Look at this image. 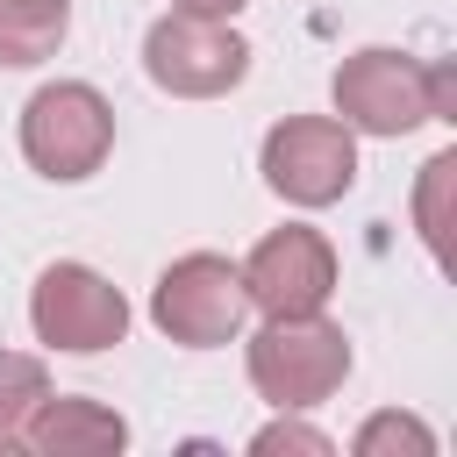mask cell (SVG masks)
Wrapping results in <instances>:
<instances>
[{
  "label": "cell",
  "mask_w": 457,
  "mask_h": 457,
  "mask_svg": "<svg viewBox=\"0 0 457 457\" xmlns=\"http://www.w3.org/2000/svg\"><path fill=\"white\" fill-rule=\"evenodd\" d=\"M250 386L293 414V407H321L343 378H350V336L321 314H264V328L250 336Z\"/></svg>",
  "instance_id": "obj_1"
},
{
  "label": "cell",
  "mask_w": 457,
  "mask_h": 457,
  "mask_svg": "<svg viewBox=\"0 0 457 457\" xmlns=\"http://www.w3.org/2000/svg\"><path fill=\"white\" fill-rule=\"evenodd\" d=\"M114 150V107L86 79H57L21 107V157L43 179H93Z\"/></svg>",
  "instance_id": "obj_2"
},
{
  "label": "cell",
  "mask_w": 457,
  "mask_h": 457,
  "mask_svg": "<svg viewBox=\"0 0 457 457\" xmlns=\"http://www.w3.org/2000/svg\"><path fill=\"white\" fill-rule=\"evenodd\" d=\"M143 71H150V86H164V93H179V100H214V93L243 86L250 43H243L228 21H214V14L171 7V14L150 21V36H143Z\"/></svg>",
  "instance_id": "obj_3"
},
{
  "label": "cell",
  "mask_w": 457,
  "mask_h": 457,
  "mask_svg": "<svg viewBox=\"0 0 457 457\" xmlns=\"http://www.w3.org/2000/svg\"><path fill=\"white\" fill-rule=\"evenodd\" d=\"M243 314H250V293H243V271L214 250H193L179 264H164L157 293H150V321L186 343V350H214V343H236L243 336Z\"/></svg>",
  "instance_id": "obj_4"
},
{
  "label": "cell",
  "mask_w": 457,
  "mask_h": 457,
  "mask_svg": "<svg viewBox=\"0 0 457 457\" xmlns=\"http://www.w3.org/2000/svg\"><path fill=\"white\" fill-rule=\"evenodd\" d=\"M428 79H436V64H421L407 50H357L336 64V114H343V129H364V136H407V129L436 121Z\"/></svg>",
  "instance_id": "obj_5"
},
{
  "label": "cell",
  "mask_w": 457,
  "mask_h": 457,
  "mask_svg": "<svg viewBox=\"0 0 457 457\" xmlns=\"http://www.w3.org/2000/svg\"><path fill=\"white\" fill-rule=\"evenodd\" d=\"M264 186L293 207H328L357 186V143L336 114H293L264 136Z\"/></svg>",
  "instance_id": "obj_6"
},
{
  "label": "cell",
  "mask_w": 457,
  "mask_h": 457,
  "mask_svg": "<svg viewBox=\"0 0 457 457\" xmlns=\"http://www.w3.org/2000/svg\"><path fill=\"white\" fill-rule=\"evenodd\" d=\"M29 321H36V343L93 357V350L129 336V300L93 264H50L36 278V293H29Z\"/></svg>",
  "instance_id": "obj_7"
},
{
  "label": "cell",
  "mask_w": 457,
  "mask_h": 457,
  "mask_svg": "<svg viewBox=\"0 0 457 457\" xmlns=\"http://www.w3.org/2000/svg\"><path fill=\"white\" fill-rule=\"evenodd\" d=\"M236 271H243V293L257 314H321L336 293V250L321 228H300V221L271 228Z\"/></svg>",
  "instance_id": "obj_8"
},
{
  "label": "cell",
  "mask_w": 457,
  "mask_h": 457,
  "mask_svg": "<svg viewBox=\"0 0 457 457\" xmlns=\"http://www.w3.org/2000/svg\"><path fill=\"white\" fill-rule=\"evenodd\" d=\"M21 450L36 457H100V450H121L129 443V421L100 400H71V393H43L14 436Z\"/></svg>",
  "instance_id": "obj_9"
},
{
  "label": "cell",
  "mask_w": 457,
  "mask_h": 457,
  "mask_svg": "<svg viewBox=\"0 0 457 457\" xmlns=\"http://www.w3.org/2000/svg\"><path fill=\"white\" fill-rule=\"evenodd\" d=\"M64 29H71V0H0V64L57 57Z\"/></svg>",
  "instance_id": "obj_10"
},
{
  "label": "cell",
  "mask_w": 457,
  "mask_h": 457,
  "mask_svg": "<svg viewBox=\"0 0 457 457\" xmlns=\"http://www.w3.org/2000/svg\"><path fill=\"white\" fill-rule=\"evenodd\" d=\"M450 193H457V150H436L421 164V186H414V228H421L436 264H450Z\"/></svg>",
  "instance_id": "obj_11"
},
{
  "label": "cell",
  "mask_w": 457,
  "mask_h": 457,
  "mask_svg": "<svg viewBox=\"0 0 457 457\" xmlns=\"http://www.w3.org/2000/svg\"><path fill=\"white\" fill-rule=\"evenodd\" d=\"M43 393H50V371L21 350H0V450H14V436H21V421Z\"/></svg>",
  "instance_id": "obj_12"
},
{
  "label": "cell",
  "mask_w": 457,
  "mask_h": 457,
  "mask_svg": "<svg viewBox=\"0 0 457 457\" xmlns=\"http://www.w3.org/2000/svg\"><path fill=\"white\" fill-rule=\"evenodd\" d=\"M378 450H414V457H428L436 436H428L414 414H371V421L357 428V457H378Z\"/></svg>",
  "instance_id": "obj_13"
},
{
  "label": "cell",
  "mask_w": 457,
  "mask_h": 457,
  "mask_svg": "<svg viewBox=\"0 0 457 457\" xmlns=\"http://www.w3.org/2000/svg\"><path fill=\"white\" fill-rule=\"evenodd\" d=\"M250 450H257V457H271V450H307V457H328L336 443H328L321 428H300V421H271V428H257V436H250Z\"/></svg>",
  "instance_id": "obj_14"
},
{
  "label": "cell",
  "mask_w": 457,
  "mask_h": 457,
  "mask_svg": "<svg viewBox=\"0 0 457 457\" xmlns=\"http://www.w3.org/2000/svg\"><path fill=\"white\" fill-rule=\"evenodd\" d=\"M171 7H186V14H214V21H228L243 0H171Z\"/></svg>",
  "instance_id": "obj_15"
}]
</instances>
